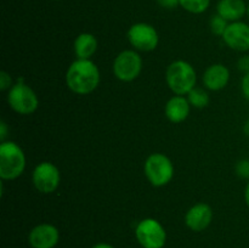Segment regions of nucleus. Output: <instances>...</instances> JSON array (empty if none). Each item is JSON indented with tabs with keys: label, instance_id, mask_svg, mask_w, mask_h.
Segmentation results:
<instances>
[{
	"label": "nucleus",
	"instance_id": "nucleus-1",
	"mask_svg": "<svg viewBox=\"0 0 249 248\" xmlns=\"http://www.w3.org/2000/svg\"><path fill=\"white\" fill-rule=\"evenodd\" d=\"M66 84L71 91L78 95H88L95 91L100 84L99 67L91 60L77 58L68 67Z\"/></svg>",
	"mask_w": 249,
	"mask_h": 248
},
{
	"label": "nucleus",
	"instance_id": "nucleus-2",
	"mask_svg": "<svg viewBox=\"0 0 249 248\" xmlns=\"http://www.w3.org/2000/svg\"><path fill=\"white\" fill-rule=\"evenodd\" d=\"M165 82L175 95H187L196 88L197 74L194 66L184 60H177L168 66Z\"/></svg>",
	"mask_w": 249,
	"mask_h": 248
},
{
	"label": "nucleus",
	"instance_id": "nucleus-3",
	"mask_svg": "<svg viewBox=\"0 0 249 248\" xmlns=\"http://www.w3.org/2000/svg\"><path fill=\"white\" fill-rule=\"evenodd\" d=\"M26 168V156L23 150L14 141L0 143V177L2 180H15L21 177Z\"/></svg>",
	"mask_w": 249,
	"mask_h": 248
},
{
	"label": "nucleus",
	"instance_id": "nucleus-4",
	"mask_svg": "<svg viewBox=\"0 0 249 248\" xmlns=\"http://www.w3.org/2000/svg\"><path fill=\"white\" fill-rule=\"evenodd\" d=\"M143 172L152 186L162 187L169 184L174 177V165L163 153H152L146 159Z\"/></svg>",
	"mask_w": 249,
	"mask_h": 248
},
{
	"label": "nucleus",
	"instance_id": "nucleus-5",
	"mask_svg": "<svg viewBox=\"0 0 249 248\" xmlns=\"http://www.w3.org/2000/svg\"><path fill=\"white\" fill-rule=\"evenodd\" d=\"M7 104L18 114H32L38 109L39 99L29 85L18 82L9 89Z\"/></svg>",
	"mask_w": 249,
	"mask_h": 248
},
{
	"label": "nucleus",
	"instance_id": "nucleus-6",
	"mask_svg": "<svg viewBox=\"0 0 249 248\" xmlns=\"http://www.w3.org/2000/svg\"><path fill=\"white\" fill-rule=\"evenodd\" d=\"M135 236L142 248H163L167 242L165 229L153 218L142 219L136 225Z\"/></svg>",
	"mask_w": 249,
	"mask_h": 248
},
{
	"label": "nucleus",
	"instance_id": "nucleus-7",
	"mask_svg": "<svg viewBox=\"0 0 249 248\" xmlns=\"http://www.w3.org/2000/svg\"><path fill=\"white\" fill-rule=\"evenodd\" d=\"M142 71V58L135 50H124L113 61V74L122 82H133Z\"/></svg>",
	"mask_w": 249,
	"mask_h": 248
},
{
	"label": "nucleus",
	"instance_id": "nucleus-8",
	"mask_svg": "<svg viewBox=\"0 0 249 248\" xmlns=\"http://www.w3.org/2000/svg\"><path fill=\"white\" fill-rule=\"evenodd\" d=\"M128 40L130 45L138 51H152L157 48L160 36L153 26L148 23H135L129 28Z\"/></svg>",
	"mask_w": 249,
	"mask_h": 248
},
{
	"label": "nucleus",
	"instance_id": "nucleus-9",
	"mask_svg": "<svg viewBox=\"0 0 249 248\" xmlns=\"http://www.w3.org/2000/svg\"><path fill=\"white\" fill-rule=\"evenodd\" d=\"M60 170L53 163L41 162L34 168L32 181L34 187L41 194H53L60 185Z\"/></svg>",
	"mask_w": 249,
	"mask_h": 248
},
{
	"label": "nucleus",
	"instance_id": "nucleus-10",
	"mask_svg": "<svg viewBox=\"0 0 249 248\" xmlns=\"http://www.w3.org/2000/svg\"><path fill=\"white\" fill-rule=\"evenodd\" d=\"M223 40L232 50L240 53L249 51V24L241 21L229 23L223 34Z\"/></svg>",
	"mask_w": 249,
	"mask_h": 248
},
{
	"label": "nucleus",
	"instance_id": "nucleus-11",
	"mask_svg": "<svg viewBox=\"0 0 249 248\" xmlns=\"http://www.w3.org/2000/svg\"><path fill=\"white\" fill-rule=\"evenodd\" d=\"M60 241V232L56 226L44 223L34 226L28 235L32 248H53Z\"/></svg>",
	"mask_w": 249,
	"mask_h": 248
},
{
	"label": "nucleus",
	"instance_id": "nucleus-12",
	"mask_svg": "<svg viewBox=\"0 0 249 248\" xmlns=\"http://www.w3.org/2000/svg\"><path fill=\"white\" fill-rule=\"evenodd\" d=\"M213 220V209L207 203H197L185 214V224L190 230L201 232L211 225Z\"/></svg>",
	"mask_w": 249,
	"mask_h": 248
},
{
	"label": "nucleus",
	"instance_id": "nucleus-13",
	"mask_svg": "<svg viewBox=\"0 0 249 248\" xmlns=\"http://www.w3.org/2000/svg\"><path fill=\"white\" fill-rule=\"evenodd\" d=\"M230 80V71L221 63L209 66L203 73V84L212 91H219L228 85Z\"/></svg>",
	"mask_w": 249,
	"mask_h": 248
},
{
	"label": "nucleus",
	"instance_id": "nucleus-14",
	"mask_svg": "<svg viewBox=\"0 0 249 248\" xmlns=\"http://www.w3.org/2000/svg\"><path fill=\"white\" fill-rule=\"evenodd\" d=\"M191 105H190L187 97L181 96V95H174L168 100L165 105V117L169 119L172 123H181L189 117Z\"/></svg>",
	"mask_w": 249,
	"mask_h": 248
},
{
	"label": "nucleus",
	"instance_id": "nucleus-15",
	"mask_svg": "<svg viewBox=\"0 0 249 248\" xmlns=\"http://www.w3.org/2000/svg\"><path fill=\"white\" fill-rule=\"evenodd\" d=\"M247 6L243 0H220L216 11L226 21L237 22L247 14Z\"/></svg>",
	"mask_w": 249,
	"mask_h": 248
},
{
	"label": "nucleus",
	"instance_id": "nucleus-16",
	"mask_svg": "<svg viewBox=\"0 0 249 248\" xmlns=\"http://www.w3.org/2000/svg\"><path fill=\"white\" fill-rule=\"evenodd\" d=\"M97 39L91 33H82L75 38L73 49L77 58L80 60H90L97 51Z\"/></svg>",
	"mask_w": 249,
	"mask_h": 248
},
{
	"label": "nucleus",
	"instance_id": "nucleus-17",
	"mask_svg": "<svg viewBox=\"0 0 249 248\" xmlns=\"http://www.w3.org/2000/svg\"><path fill=\"white\" fill-rule=\"evenodd\" d=\"M187 100H189L190 105L196 108H204L209 105V95L206 90L201 89V88H194L191 91L187 94Z\"/></svg>",
	"mask_w": 249,
	"mask_h": 248
},
{
	"label": "nucleus",
	"instance_id": "nucleus-18",
	"mask_svg": "<svg viewBox=\"0 0 249 248\" xmlns=\"http://www.w3.org/2000/svg\"><path fill=\"white\" fill-rule=\"evenodd\" d=\"M179 4L191 14H202L208 9L211 0H179Z\"/></svg>",
	"mask_w": 249,
	"mask_h": 248
},
{
	"label": "nucleus",
	"instance_id": "nucleus-19",
	"mask_svg": "<svg viewBox=\"0 0 249 248\" xmlns=\"http://www.w3.org/2000/svg\"><path fill=\"white\" fill-rule=\"evenodd\" d=\"M228 26H229L228 21H226L225 18H223L220 15H215V16L212 17L211 31H212V33L215 34V35L223 36V34L225 33Z\"/></svg>",
	"mask_w": 249,
	"mask_h": 248
},
{
	"label": "nucleus",
	"instance_id": "nucleus-20",
	"mask_svg": "<svg viewBox=\"0 0 249 248\" xmlns=\"http://www.w3.org/2000/svg\"><path fill=\"white\" fill-rule=\"evenodd\" d=\"M236 174L242 179L249 180V159H241L236 164Z\"/></svg>",
	"mask_w": 249,
	"mask_h": 248
},
{
	"label": "nucleus",
	"instance_id": "nucleus-21",
	"mask_svg": "<svg viewBox=\"0 0 249 248\" xmlns=\"http://www.w3.org/2000/svg\"><path fill=\"white\" fill-rule=\"evenodd\" d=\"M11 87H12L11 77H10L5 71L0 72V89L4 91V90L11 89Z\"/></svg>",
	"mask_w": 249,
	"mask_h": 248
},
{
	"label": "nucleus",
	"instance_id": "nucleus-22",
	"mask_svg": "<svg viewBox=\"0 0 249 248\" xmlns=\"http://www.w3.org/2000/svg\"><path fill=\"white\" fill-rule=\"evenodd\" d=\"M237 67L241 72H243V74L249 72V55L241 56L237 62Z\"/></svg>",
	"mask_w": 249,
	"mask_h": 248
},
{
	"label": "nucleus",
	"instance_id": "nucleus-23",
	"mask_svg": "<svg viewBox=\"0 0 249 248\" xmlns=\"http://www.w3.org/2000/svg\"><path fill=\"white\" fill-rule=\"evenodd\" d=\"M241 90H242L243 96L249 101V72L243 74L242 82H241Z\"/></svg>",
	"mask_w": 249,
	"mask_h": 248
},
{
	"label": "nucleus",
	"instance_id": "nucleus-24",
	"mask_svg": "<svg viewBox=\"0 0 249 248\" xmlns=\"http://www.w3.org/2000/svg\"><path fill=\"white\" fill-rule=\"evenodd\" d=\"M157 2L165 9H174L178 5H180L179 0H157Z\"/></svg>",
	"mask_w": 249,
	"mask_h": 248
},
{
	"label": "nucleus",
	"instance_id": "nucleus-25",
	"mask_svg": "<svg viewBox=\"0 0 249 248\" xmlns=\"http://www.w3.org/2000/svg\"><path fill=\"white\" fill-rule=\"evenodd\" d=\"M6 124L5 122H1L0 123V139H1V142L5 141V138H6Z\"/></svg>",
	"mask_w": 249,
	"mask_h": 248
},
{
	"label": "nucleus",
	"instance_id": "nucleus-26",
	"mask_svg": "<svg viewBox=\"0 0 249 248\" xmlns=\"http://www.w3.org/2000/svg\"><path fill=\"white\" fill-rule=\"evenodd\" d=\"M245 202L249 208V180H248L247 186H246V190H245Z\"/></svg>",
	"mask_w": 249,
	"mask_h": 248
},
{
	"label": "nucleus",
	"instance_id": "nucleus-27",
	"mask_svg": "<svg viewBox=\"0 0 249 248\" xmlns=\"http://www.w3.org/2000/svg\"><path fill=\"white\" fill-rule=\"evenodd\" d=\"M91 248H114L113 246L108 245V243H96L95 246H92Z\"/></svg>",
	"mask_w": 249,
	"mask_h": 248
},
{
	"label": "nucleus",
	"instance_id": "nucleus-28",
	"mask_svg": "<svg viewBox=\"0 0 249 248\" xmlns=\"http://www.w3.org/2000/svg\"><path fill=\"white\" fill-rule=\"evenodd\" d=\"M243 133H245L246 136H248L249 138V119L248 121H246V123L243 124Z\"/></svg>",
	"mask_w": 249,
	"mask_h": 248
},
{
	"label": "nucleus",
	"instance_id": "nucleus-29",
	"mask_svg": "<svg viewBox=\"0 0 249 248\" xmlns=\"http://www.w3.org/2000/svg\"><path fill=\"white\" fill-rule=\"evenodd\" d=\"M247 16H248V18H249V4H248V6H247Z\"/></svg>",
	"mask_w": 249,
	"mask_h": 248
}]
</instances>
